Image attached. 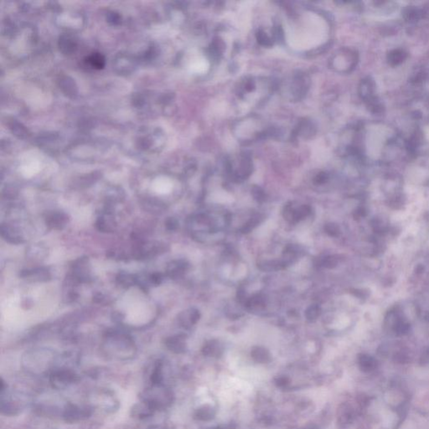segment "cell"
I'll return each mask as SVG.
<instances>
[{
	"mask_svg": "<svg viewBox=\"0 0 429 429\" xmlns=\"http://www.w3.org/2000/svg\"><path fill=\"white\" fill-rule=\"evenodd\" d=\"M251 355H252V358L254 359V361H256L257 363H268L269 361H271L270 352L262 346L254 347L251 351Z\"/></svg>",
	"mask_w": 429,
	"mask_h": 429,
	"instance_id": "7402d4cb",
	"label": "cell"
},
{
	"mask_svg": "<svg viewBox=\"0 0 429 429\" xmlns=\"http://www.w3.org/2000/svg\"><path fill=\"white\" fill-rule=\"evenodd\" d=\"M164 281V275L160 273H154L149 274V282L151 286H159Z\"/></svg>",
	"mask_w": 429,
	"mask_h": 429,
	"instance_id": "836d02e7",
	"label": "cell"
},
{
	"mask_svg": "<svg viewBox=\"0 0 429 429\" xmlns=\"http://www.w3.org/2000/svg\"><path fill=\"white\" fill-rule=\"evenodd\" d=\"M0 234L4 241L10 244L20 245L25 242L23 231L18 225L12 222L1 224Z\"/></svg>",
	"mask_w": 429,
	"mask_h": 429,
	"instance_id": "9c48e42d",
	"label": "cell"
},
{
	"mask_svg": "<svg viewBox=\"0 0 429 429\" xmlns=\"http://www.w3.org/2000/svg\"><path fill=\"white\" fill-rule=\"evenodd\" d=\"M165 227L169 232H176L179 227V221L175 217H169L165 221Z\"/></svg>",
	"mask_w": 429,
	"mask_h": 429,
	"instance_id": "d590c367",
	"label": "cell"
},
{
	"mask_svg": "<svg viewBox=\"0 0 429 429\" xmlns=\"http://www.w3.org/2000/svg\"><path fill=\"white\" fill-rule=\"evenodd\" d=\"M283 215L289 223H297L298 222V207H295L293 205H287L283 208Z\"/></svg>",
	"mask_w": 429,
	"mask_h": 429,
	"instance_id": "83f0119b",
	"label": "cell"
},
{
	"mask_svg": "<svg viewBox=\"0 0 429 429\" xmlns=\"http://www.w3.org/2000/svg\"><path fill=\"white\" fill-rule=\"evenodd\" d=\"M93 301L98 304H102V305H107V304H111V299L108 298L106 295L101 292H98L93 296Z\"/></svg>",
	"mask_w": 429,
	"mask_h": 429,
	"instance_id": "74e56055",
	"label": "cell"
},
{
	"mask_svg": "<svg viewBox=\"0 0 429 429\" xmlns=\"http://www.w3.org/2000/svg\"><path fill=\"white\" fill-rule=\"evenodd\" d=\"M301 254V251H300V248L298 246L289 245L284 249L283 254V259L282 261L284 262L285 265H290L291 263L296 261L297 257L299 256V254Z\"/></svg>",
	"mask_w": 429,
	"mask_h": 429,
	"instance_id": "603a6c76",
	"label": "cell"
},
{
	"mask_svg": "<svg viewBox=\"0 0 429 429\" xmlns=\"http://www.w3.org/2000/svg\"><path fill=\"white\" fill-rule=\"evenodd\" d=\"M359 363H360V367H361V369L365 370V371H370L375 367V361H373L372 359L367 357V356H362L360 359V362Z\"/></svg>",
	"mask_w": 429,
	"mask_h": 429,
	"instance_id": "4dcf8cb0",
	"label": "cell"
},
{
	"mask_svg": "<svg viewBox=\"0 0 429 429\" xmlns=\"http://www.w3.org/2000/svg\"><path fill=\"white\" fill-rule=\"evenodd\" d=\"M263 220V216L262 214H256L251 218L250 220L244 224V226L241 228V233L243 234H248L251 233L253 230L255 229Z\"/></svg>",
	"mask_w": 429,
	"mask_h": 429,
	"instance_id": "f1b7e54d",
	"label": "cell"
},
{
	"mask_svg": "<svg viewBox=\"0 0 429 429\" xmlns=\"http://www.w3.org/2000/svg\"><path fill=\"white\" fill-rule=\"evenodd\" d=\"M93 411L92 406H79L69 402L63 409L62 417L66 423H79L89 418Z\"/></svg>",
	"mask_w": 429,
	"mask_h": 429,
	"instance_id": "52a82bcc",
	"label": "cell"
},
{
	"mask_svg": "<svg viewBox=\"0 0 429 429\" xmlns=\"http://www.w3.org/2000/svg\"><path fill=\"white\" fill-rule=\"evenodd\" d=\"M275 383L279 388H288L289 387L290 381H289V377H287V376H278L276 379Z\"/></svg>",
	"mask_w": 429,
	"mask_h": 429,
	"instance_id": "60d3db41",
	"label": "cell"
},
{
	"mask_svg": "<svg viewBox=\"0 0 429 429\" xmlns=\"http://www.w3.org/2000/svg\"><path fill=\"white\" fill-rule=\"evenodd\" d=\"M200 318V311L195 308H191L179 313L178 315V322L183 328L190 329L199 321Z\"/></svg>",
	"mask_w": 429,
	"mask_h": 429,
	"instance_id": "2e32d148",
	"label": "cell"
},
{
	"mask_svg": "<svg viewBox=\"0 0 429 429\" xmlns=\"http://www.w3.org/2000/svg\"><path fill=\"white\" fill-rule=\"evenodd\" d=\"M260 270L264 272H275L286 268L283 261H263L257 264Z\"/></svg>",
	"mask_w": 429,
	"mask_h": 429,
	"instance_id": "d4e9b609",
	"label": "cell"
},
{
	"mask_svg": "<svg viewBox=\"0 0 429 429\" xmlns=\"http://www.w3.org/2000/svg\"><path fill=\"white\" fill-rule=\"evenodd\" d=\"M29 404L28 396L21 392L9 391L8 389L0 392V411L8 417L17 416L26 409Z\"/></svg>",
	"mask_w": 429,
	"mask_h": 429,
	"instance_id": "277c9868",
	"label": "cell"
},
{
	"mask_svg": "<svg viewBox=\"0 0 429 429\" xmlns=\"http://www.w3.org/2000/svg\"><path fill=\"white\" fill-rule=\"evenodd\" d=\"M95 227L100 233H113L116 231L117 222L114 215V208L107 206L97 218Z\"/></svg>",
	"mask_w": 429,
	"mask_h": 429,
	"instance_id": "30bf717a",
	"label": "cell"
},
{
	"mask_svg": "<svg viewBox=\"0 0 429 429\" xmlns=\"http://www.w3.org/2000/svg\"><path fill=\"white\" fill-rule=\"evenodd\" d=\"M320 314H321V309L317 304L311 305L305 311V318L309 322L315 321Z\"/></svg>",
	"mask_w": 429,
	"mask_h": 429,
	"instance_id": "f546056e",
	"label": "cell"
},
{
	"mask_svg": "<svg viewBox=\"0 0 429 429\" xmlns=\"http://www.w3.org/2000/svg\"><path fill=\"white\" fill-rule=\"evenodd\" d=\"M49 250L41 243L31 244L26 248V256L34 262H40L47 257Z\"/></svg>",
	"mask_w": 429,
	"mask_h": 429,
	"instance_id": "ac0fdd59",
	"label": "cell"
},
{
	"mask_svg": "<svg viewBox=\"0 0 429 429\" xmlns=\"http://www.w3.org/2000/svg\"><path fill=\"white\" fill-rule=\"evenodd\" d=\"M223 346L220 341L212 340L204 345L202 348L203 355L210 357H220L223 354Z\"/></svg>",
	"mask_w": 429,
	"mask_h": 429,
	"instance_id": "ffe728a7",
	"label": "cell"
},
{
	"mask_svg": "<svg viewBox=\"0 0 429 429\" xmlns=\"http://www.w3.org/2000/svg\"><path fill=\"white\" fill-rule=\"evenodd\" d=\"M325 231L331 236H336L339 233V228L334 223L326 224L325 226Z\"/></svg>",
	"mask_w": 429,
	"mask_h": 429,
	"instance_id": "ab89813d",
	"label": "cell"
},
{
	"mask_svg": "<svg viewBox=\"0 0 429 429\" xmlns=\"http://www.w3.org/2000/svg\"><path fill=\"white\" fill-rule=\"evenodd\" d=\"M405 58V53L402 51H394L390 53V61L393 64H398L402 62Z\"/></svg>",
	"mask_w": 429,
	"mask_h": 429,
	"instance_id": "e575fe53",
	"label": "cell"
},
{
	"mask_svg": "<svg viewBox=\"0 0 429 429\" xmlns=\"http://www.w3.org/2000/svg\"><path fill=\"white\" fill-rule=\"evenodd\" d=\"M141 401L147 402L155 411L165 410L174 402L173 391L165 385L149 386L139 396Z\"/></svg>",
	"mask_w": 429,
	"mask_h": 429,
	"instance_id": "3957f363",
	"label": "cell"
},
{
	"mask_svg": "<svg viewBox=\"0 0 429 429\" xmlns=\"http://www.w3.org/2000/svg\"><path fill=\"white\" fill-rule=\"evenodd\" d=\"M20 277L34 283H44L51 280V274L48 268L38 267L21 270Z\"/></svg>",
	"mask_w": 429,
	"mask_h": 429,
	"instance_id": "8fae6325",
	"label": "cell"
},
{
	"mask_svg": "<svg viewBox=\"0 0 429 429\" xmlns=\"http://www.w3.org/2000/svg\"><path fill=\"white\" fill-rule=\"evenodd\" d=\"M189 262L184 259L174 260L168 263L166 275L172 279H178L183 277L189 269Z\"/></svg>",
	"mask_w": 429,
	"mask_h": 429,
	"instance_id": "9a60e30c",
	"label": "cell"
},
{
	"mask_svg": "<svg viewBox=\"0 0 429 429\" xmlns=\"http://www.w3.org/2000/svg\"><path fill=\"white\" fill-rule=\"evenodd\" d=\"M80 283L76 280L72 275L66 276L63 283L62 300L65 304H72L79 298L78 286Z\"/></svg>",
	"mask_w": 429,
	"mask_h": 429,
	"instance_id": "7c38bea8",
	"label": "cell"
},
{
	"mask_svg": "<svg viewBox=\"0 0 429 429\" xmlns=\"http://www.w3.org/2000/svg\"><path fill=\"white\" fill-rule=\"evenodd\" d=\"M337 261L334 256H329L321 261V266L326 268H333L336 265Z\"/></svg>",
	"mask_w": 429,
	"mask_h": 429,
	"instance_id": "f35d334b",
	"label": "cell"
},
{
	"mask_svg": "<svg viewBox=\"0 0 429 429\" xmlns=\"http://www.w3.org/2000/svg\"><path fill=\"white\" fill-rule=\"evenodd\" d=\"M158 429V427H157V426H151V427H149V429Z\"/></svg>",
	"mask_w": 429,
	"mask_h": 429,
	"instance_id": "b9f144b4",
	"label": "cell"
},
{
	"mask_svg": "<svg viewBox=\"0 0 429 429\" xmlns=\"http://www.w3.org/2000/svg\"><path fill=\"white\" fill-rule=\"evenodd\" d=\"M89 61L92 64V66H94L95 68H102L104 66V58L98 54H94L90 57Z\"/></svg>",
	"mask_w": 429,
	"mask_h": 429,
	"instance_id": "d6a6232c",
	"label": "cell"
},
{
	"mask_svg": "<svg viewBox=\"0 0 429 429\" xmlns=\"http://www.w3.org/2000/svg\"><path fill=\"white\" fill-rule=\"evenodd\" d=\"M215 415V410L212 406L204 405L197 409L195 412V418L199 421H210L213 419Z\"/></svg>",
	"mask_w": 429,
	"mask_h": 429,
	"instance_id": "cb8c5ba5",
	"label": "cell"
},
{
	"mask_svg": "<svg viewBox=\"0 0 429 429\" xmlns=\"http://www.w3.org/2000/svg\"><path fill=\"white\" fill-rule=\"evenodd\" d=\"M57 361L55 353L50 349H34L24 353L22 365L27 372L43 375L51 372Z\"/></svg>",
	"mask_w": 429,
	"mask_h": 429,
	"instance_id": "7a4b0ae2",
	"label": "cell"
},
{
	"mask_svg": "<svg viewBox=\"0 0 429 429\" xmlns=\"http://www.w3.org/2000/svg\"><path fill=\"white\" fill-rule=\"evenodd\" d=\"M164 362L161 359H156L150 366L149 370V386L164 384Z\"/></svg>",
	"mask_w": 429,
	"mask_h": 429,
	"instance_id": "5bb4252c",
	"label": "cell"
},
{
	"mask_svg": "<svg viewBox=\"0 0 429 429\" xmlns=\"http://www.w3.org/2000/svg\"><path fill=\"white\" fill-rule=\"evenodd\" d=\"M116 283L123 289H129L131 287L136 286L137 283V274L129 273L128 272H120L117 274Z\"/></svg>",
	"mask_w": 429,
	"mask_h": 429,
	"instance_id": "44dd1931",
	"label": "cell"
},
{
	"mask_svg": "<svg viewBox=\"0 0 429 429\" xmlns=\"http://www.w3.org/2000/svg\"><path fill=\"white\" fill-rule=\"evenodd\" d=\"M246 306L251 310L257 311L265 308L266 303L264 298L259 294L254 295L252 298L247 299L245 303Z\"/></svg>",
	"mask_w": 429,
	"mask_h": 429,
	"instance_id": "4316f807",
	"label": "cell"
},
{
	"mask_svg": "<svg viewBox=\"0 0 429 429\" xmlns=\"http://www.w3.org/2000/svg\"><path fill=\"white\" fill-rule=\"evenodd\" d=\"M69 274L72 275L80 283L92 282L93 277L89 258L87 256H81L75 260L71 265V272Z\"/></svg>",
	"mask_w": 429,
	"mask_h": 429,
	"instance_id": "ba28073f",
	"label": "cell"
},
{
	"mask_svg": "<svg viewBox=\"0 0 429 429\" xmlns=\"http://www.w3.org/2000/svg\"><path fill=\"white\" fill-rule=\"evenodd\" d=\"M45 224L50 229L60 231L68 225L70 217L66 212L61 211H54L49 212L45 215Z\"/></svg>",
	"mask_w": 429,
	"mask_h": 429,
	"instance_id": "4fadbf2b",
	"label": "cell"
},
{
	"mask_svg": "<svg viewBox=\"0 0 429 429\" xmlns=\"http://www.w3.org/2000/svg\"><path fill=\"white\" fill-rule=\"evenodd\" d=\"M156 411L153 409L147 402L143 401H139L135 405L133 406L131 409V416L134 418H137L139 420H143L149 417H152Z\"/></svg>",
	"mask_w": 429,
	"mask_h": 429,
	"instance_id": "d6986e66",
	"label": "cell"
},
{
	"mask_svg": "<svg viewBox=\"0 0 429 429\" xmlns=\"http://www.w3.org/2000/svg\"><path fill=\"white\" fill-rule=\"evenodd\" d=\"M166 348L176 354H181L186 351V336L179 334L168 337L164 341Z\"/></svg>",
	"mask_w": 429,
	"mask_h": 429,
	"instance_id": "e0dca14e",
	"label": "cell"
},
{
	"mask_svg": "<svg viewBox=\"0 0 429 429\" xmlns=\"http://www.w3.org/2000/svg\"><path fill=\"white\" fill-rule=\"evenodd\" d=\"M161 205L158 201H149V202H145L143 204V207L146 210L147 212H151L153 214H158L163 208H161Z\"/></svg>",
	"mask_w": 429,
	"mask_h": 429,
	"instance_id": "1f68e13d",
	"label": "cell"
},
{
	"mask_svg": "<svg viewBox=\"0 0 429 429\" xmlns=\"http://www.w3.org/2000/svg\"><path fill=\"white\" fill-rule=\"evenodd\" d=\"M221 429V427H217V428H215V429Z\"/></svg>",
	"mask_w": 429,
	"mask_h": 429,
	"instance_id": "7bdbcfd3",
	"label": "cell"
},
{
	"mask_svg": "<svg viewBox=\"0 0 429 429\" xmlns=\"http://www.w3.org/2000/svg\"><path fill=\"white\" fill-rule=\"evenodd\" d=\"M252 194H253V196L254 197V199H255L256 201H258V202H263V201L266 200L265 193L263 192V191H262L261 188L256 187V186L253 188Z\"/></svg>",
	"mask_w": 429,
	"mask_h": 429,
	"instance_id": "8d00e7d4",
	"label": "cell"
},
{
	"mask_svg": "<svg viewBox=\"0 0 429 429\" xmlns=\"http://www.w3.org/2000/svg\"><path fill=\"white\" fill-rule=\"evenodd\" d=\"M124 197H125V194L123 191H121L120 189L117 190L116 188H114L113 190L107 192V195H106L107 206L113 207V206L117 203L121 202L124 200Z\"/></svg>",
	"mask_w": 429,
	"mask_h": 429,
	"instance_id": "484cf974",
	"label": "cell"
},
{
	"mask_svg": "<svg viewBox=\"0 0 429 429\" xmlns=\"http://www.w3.org/2000/svg\"><path fill=\"white\" fill-rule=\"evenodd\" d=\"M104 350L107 355L121 361L134 357L136 351L135 343L129 334L112 330L105 334Z\"/></svg>",
	"mask_w": 429,
	"mask_h": 429,
	"instance_id": "6da1fadb",
	"label": "cell"
},
{
	"mask_svg": "<svg viewBox=\"0 0 429 429\" xmlns=\"http://www.w3.org/2000/svg\"><path fill=\"white\" fill-rule=\"evenodd\" d=\"M168 245L159 241H139L134 245L132 256L135 260L152 259L167 252Z\"/></svg>",
	"mask_w": 429,
	"mask_h": 429,
	"instance_id": "5b68a950",
	"label": "cell"
},
{
	"mask_svg": "<svg viewBox=\"0 0 429 429\" xmlns=\"http://www.w3.org/2000/svg\"><path fill=\"white\" fill-rule=\"evenodd\" d=\"M79 376L70 367H60L54 368L49 374L50 384L56 390H65L70 386L78 382Z\"/></svg>",
	"mask_w": 429,
	"mask_h": 429,
	"instance_id": "8992f818",
	"label": "cell"
}]
</instances>
